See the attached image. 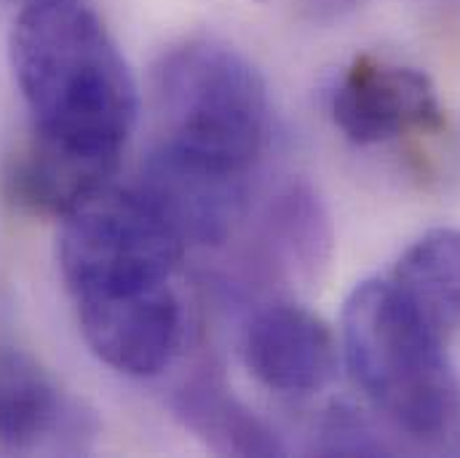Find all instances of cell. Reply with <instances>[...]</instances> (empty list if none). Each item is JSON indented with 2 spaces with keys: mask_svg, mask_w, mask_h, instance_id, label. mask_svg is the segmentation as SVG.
<instances>
[{
  "mask_svg": "<svg viewBox=\"0 0 460 458\" xmlns=\"http://www.w3.org/2000/svg\"><path fill=\"white\" fill-rule=\"evenodd\" d=\"M89 348L118 373L153 378L182 341V306L172 284L73 301Z\"/></svg>",
  "mask_w": 460,
  "mask_h": 458,
  "instance_id": "5b68a950",
  "label": "cell"
},
{
  "mask_svg": "<svg viewBox=\"0 0 460 458\" xmlns=\"http://www.w3.org/2000/svg\"><path fill=\"white\" fill-rule=\"evenodd\" d=\"M243 362L281 394H314L338 373V341L330 325L297 303H268L243 330Z\"/></svg>",
  "mask_w": 460,
  "mask_h": 458,
  "instance_id": "ba28073f",
  "label": "cell"
},
{
  "mask_svg": "<svg viewBox=\"0 0 460 458\" xmlns=\"http://www.w3.org/2000/svg\"><path fill=\"white\" fill-rule=\"evenodd\" d=\"M13 3H22V8H27V5H35V3H49V0H13Z\"/></svg>",
  "mask_w": 460,
  "mask_h": 458,
  "instance_id": "5bb4252c",
  "label": "cell"
},
{
  "mask_svg": "<svg viewBox=\"0 0 460 458\" xmlns=\"http://www.w3.org/2000/svg\"><path fill=\"white\" fill-rule=\"evenodd\" d=\"M332 118L350 142L377 145L407 131H439L445 108L426 73L364 54L332 92Z\"/></svg>",
  "mask_w": 460,
  "mask_h": 458,
  "instance_id": "8992f818",
  "label": "cell"
},
{
  "mask_svg": "<svg viewBox=\"0 0 460 458\" xmlns=\"http://www.w3.org/2000/svg\"><path fill=\"white\" fill-rule=\"evenodd\" d=\"M94 416L30 354L0 351V448L5 454H84Z\"/></svg>",
  "mask_w": 460,
  "mask_h": 458,
  "instance_id": "52a82bcc",
  "label": "cell"
},
{
  "mask_svg": "<svg viewBox=\"0 0 460 458\" xmlns=\"http://www.w3.org/2000/svg\"><path fill=\"white\" fill-rule=\"evenodd\" d=\"M8 54L32 118L30 131L120 161L139 113L137 84L89 5L49 0L22 8Z\"/></svg>",
  "mask_w": 460,
  "mask_h": 458,
  "instance_id": "6da1fadb",
  "label": "cell"
},
{
  "mask_svg": "<svg viewBox=\"0 0 460 458\" xmlns=\"http://www.w3.org/2000/svg\"><path fill=\"white\" fill-rule=\"evenodd\" d=\"M445 341L391 279H367L345 301L343 354L353 381L415 437L442 435L458 413V378Z\"/></svg>",
  "mask_w": 460,
  "mask_h": 458,
  "instance_id": "3957f363",
  "label": "cell"
},
{
  "mask_svg": "<svg viewBox=\"0 0 460 458\" xmlns=\"http://www.w3.org/2000/svg\"><path fill=\"white\" fill-rule=\"evenodd\" d=\"M262 244L295 279L314 282L332 255V223L322 196L305 180L284 183L265 204Z\"/></svg>",
  "mask_w": 460,
  "mask_h": 458,
  "instance_id": "8fae6325",
  "label": "cell"
},
{
  "mask_svg": "<svg viewBox=\"0 0 460 458\" xmlns=\"http://www.w3.org/2000/svg\"><path fill=\"white\" fill-rule=\"evenodd\" d=\"M394 287L445 338L460 328V229H434L404 249Z\"/></svg>",
  "mask_w": 460,
  "mask_h": 458,
  "instance_id": "7c38bea8",
  "label": "cell"
},
{
  "mask_svg": "<svg viewBox=\"0 0 460 458\" xmlns=\"http://www.w3.org/2000/svg\"><path fill=\"white\" fill-rule=\"evenodd\" d=\"M185 238L139 188L105 185L62 218L59 271L73 301L172 284Z\"/></svg>",
  "mask_w": 460,
  "mask_h": 458,
  "instance_id": "277c9868",
  "label": "cell"
},
{
  "mask_svg": "<svg viewBox=\"0 0 460 458\" xmlns=\"http://www.w3.org/2000/svg\"><path fill=\"white\" fill-rule=\"evenodd\" d=\"M322 451L338 456H377L385 454V445L356 410L338 405L322 424Z\"/></svg>",
  "mask_w": 460,
  "mask_h": 458,
  "instance_id": "4fadbf2b",
  "label": "cell"
},
{
  "mask_svg": "<svg viewBox=\"0 0 460 458\" xmlns=\"http://www.w3.org/2000/svg\"><path fill=\"white\" fill-rule=\"evenodd\" d=\"M155 150L252 180L268 142L270 103L260 70L217 38H188L153 67Z\"/></svg>",
  "mask_w": 460,
  "mask_h": 458,
  "instance_id": "7a4b0ae2",
  "label": "cell"
},
{
  "mask_svg": "<svg viewBox=\"0 0 460 458\" xmlns=\"http://www.w3.org/2000/svg\"><path fill=\"white\" fill-rule=\"evenodd\" d=\"M174 416L207 448L223 456H281L284 445L276 432L243 405L223 375L201 370L182 381L172 397Z\"/></svg>",
  "mask_w": 460,
  "mask_h": 458,
  "instance_id": "30bf717a",
  "label": "cell"
},
{
  "mask_svg": "<svg viewBox=\"0 0 460 458\" xmlns=\"http://www.w3.org/2000/svg\"><path fill=\"white\" fill-rule=\"evenodd\" d=\"M115 169L113 158L92 156L30 131L3 164V193L24 215L62 220L111 185Z\"/></svg>",
  "mask_w": 460,
  "mask_h": 458,
  "instance_id": "9c48e42d",
  "label": "cell"
}]
</instances>
